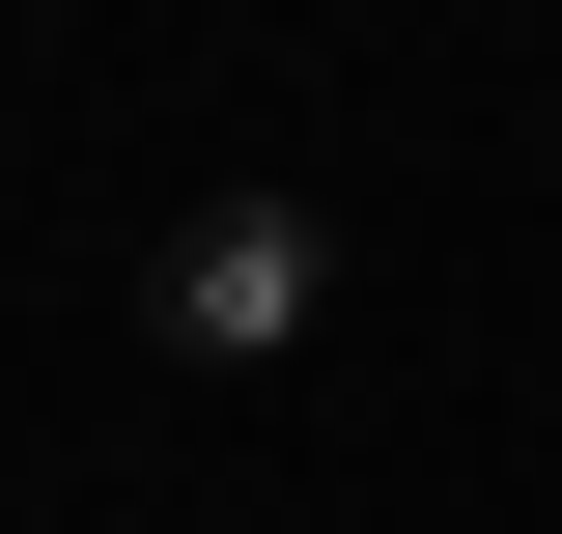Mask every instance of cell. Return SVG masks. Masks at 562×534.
Wrapping results in <instances>:
<instances>
[{"mask_svg": "<svg viewBox=\"0 0 562 534\" xmlns=\"http://www.w3.org/2000/svg\"><path fill=\"white\" fill-rule=\"evenodd\" d=\"M535 141H562V57H535Z\"/></svg>", "mask_w": 562, "mask_h": 534, "instance_id": "obj_2", "label": "cell"}, {"mask_svg": "<svg viewBox=\"0 0 562 534\" xmlns=\"http://www.w3.org/2000/svg\"><path fill=\"white\" fill-rule=\"evenodd\" d=\"M310 310H338V198H310V169L169 198V254H140V337H169V366H281Z\"/></svg>", "mask_w": 562, "mask_h": 534, "instance_id": "obj_1", "label": "cell"}]
</instances>
